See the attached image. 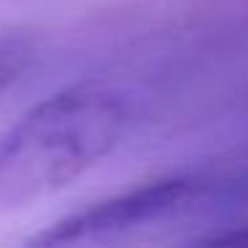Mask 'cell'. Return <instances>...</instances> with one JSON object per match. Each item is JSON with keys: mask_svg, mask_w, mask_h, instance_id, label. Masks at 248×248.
<instances>
[{"mask_svg": "<svg viewBox=\"0 0 248 248\" xmlns=\"http://www.w3.org/2000/svg\"><path fill=\"white\" fill-rule=\"evenodd\" d=\"M32 64V43L24 35H0V102Z\"/></svg>", "mask_w": 248, "mask_h": 248, "instance_id": "3957f363", "label": "cell"}, {"mask_svg": "<svg viewBox=\"0 0 248 248\" xmlns=\"http://www.w3.org/2000/svg\"><path fill=\"white\" fill-rule=\"evenodd\" d=\"M131 107L109 86H72L0 136V195L32 198L80 179L123 141Z\"/></svg>", "mask_w": 248, "mask_h": 248, "instance_id": "6da1fadb", "label": "cell"}, {"mask_svg": "<svg viewBox=\"0 0 248 248\" xmlns=\"http://www.w3.org/2000/svg\"><path fill=\"white\" fill-rule=\"evenodd\" d=\"M200 195H203V184L195 179H160V182L139 184L128 192L93 203L80 214L54 224L43 237H38V243L67 246V243L102 240L107 235L171 219L192 208L200 200Z\"/></svg>", "mask_w": 248, "mask_h": 248, "instance_id": "7a4b0ae2", "label": "cell"}]
</instances>
